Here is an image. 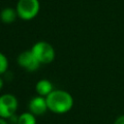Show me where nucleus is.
I'll return each mask as SVG.
<instances>
[{
    "instance_id": "obj_1",
    "label": "nucleus",
    "mask_w": 124,
    "mask_h": 124,
    "mask_svg": "<svg viewBox=\"0 0 124 124\" xmlns=\"http://www.w3.org/2000/svg\"><path fill=\"white\" fill-rule=\"evenodd\" d=\"M46 99L48 109L57 114H63L70 111L74 106L73 96L68 91L62 89H54Z\"/></svg>"
},
{
    "instance_id": "obj_2",
    "label": "nucleus",
    "mask_w": 124,
    "mask_h": 124,
    "mask_svg": "<svg viewBox=\"0 0 124 124\" xmlns=\"http://www.w3.org/2000/svg\"><path fill=\"white\" fill-rule=\"evenodd\" d=\"M30 50L41 64H49L55 58V50L47 42H37Z\"/></svg>"
},
{
    "instance_id": "obj_3",
    "label": "nucleus",
    "mask_w": 124,
    "mask_h": 124,
    "mask_svg": "<svg viewBox=\"0 0 124 124\" xmlns=\"http://www.w3.org/2000/svg\"><path fill=\"white\" fill-rule=\"evenodd\" d=\"M17 16L24 20L34 18L40 10V3L38 0H19L16 5Z\"/></svg>"
},
{
    "instance_id": "obj_4",
    "label": "nucleus",
    "mask_w": 124,
    "mask_h": 124,
    "mask_svg": "<svg viewBox=\"0 0 124 124\" xmlns=\"http://www.w3.org/2000/svg\"><path fill=\"white\" fill-rule=\"evenodd\" d=\"M18 107L17 99L13 94H3L0 96V117L9 119L15 115Z\"/></svg>"
},
{
    "instance_id": "obj_5",
    "label": "nucleus",
    "mask_w": 124,
    "mask_h": 124,
    "mask_svg": "<svg viewBox=\"0 0 124 124\" xmlns=\"http://www.w3.org/2000/svg\"><path fill=\"white\" fill-rule=\"evenodd\" d=\"M17 64L27 72H35L39 69L41 63L37 60L31 50H25L18 54L16 58Z\"/></svg>"
},
{
    "instance_id": "obj_6",
    "label": "nucleus",
    "mask_w": 124,
    "mask_h": 124,
    "mask_svg": "<svg viewBox=\"0 0 124 124\" xmlns=\"http://www.w3.org/2000/svg\"><path fill=\"white\" fill-rule=\"evenodd\" d=\"M28 108H29V111L32 114H34L35 116L43 115L48 109L46 97H42V96H39V95L33 97L29 101Z\"/></svg>"
},
{
    "instance_id": "obj_7",
    "label": "nucleus",
    "mask_w": 124,
    "mask_h": 124,
    "mask_svg": "<svg viewBox=\"0 0 124 124\" xmlns=\"http://www.w3.org/2000/svg\"><path fill=\"white\" fill-rule=\"evenodd\" d=\"M35 89H36V92L38 93V95L42 96V97H46L51 91L54 90L51 81L48 79H46V78L40 79L36 83Z\"/></svg>"
},
{
    "instance_id": "obj_8",
    "label": "nucleus",
    "mask_w": 124,
    "mask_h": 124,
    "mask_svg": "<svg viewBox=\"0 0 124 124\" xmlns=\"http://www.w3.org/2000/svg\"><path fill=\"white\" fill-rule=\"evenodd\" d=\"M17 16V13H16V10L15 9H12V8H5L1 11L0 13V19L2 22L4 23H12L16 20Z\"/></svg>"
},
{
    "instance_id": "obj_9",
    "label": "nucleus",
    "mask_w": 124,
    "mask_h": 124,
    "mask_svg": "<svg viewBox=\"0 0 124 124\" xmlns=\"http://www.w3.org/2000/svg\"><path fill=\"white\" fill-rule=\"evenodd\" d=\"M36 123H37L36 116L32 114L30 111L22 112L21 114L18 115L17 124H36Z\"/></svg>"
},
{
    "instance_id": "obj_10",
    "label": "nucleus",
    "mask_w": 124,
    "mask_h": 124,
    "mask_svg": "<svg viewBox=\"0 0 124 124\" xmlns=\"http://www.w3.org/2000/svg\"><path fill=\"white\" fill-rule=\"evenodd\" d=\"M9 67V61L6 55L2 52H0V76L5 74Z\"/></svg>"
},
{
    "instance_id": "obj_11",
    "label": "nucleus",
    "mask_w": 124,
    "mask_h": 124,
    "mask_svg": "<svg viewBox=\"0 0 124 124\" xmlns=\"http://www.w3.org/2000/svg\"><path fill=\"white\" fill-rule=\"evenodd\" d=\"M113 124H124V115H119L115 119V121H114Z\"/></svg>"
},
{
    "instance_id": "obj_12",
    "label": "nucleus",
    "mask_w": 124,
    "mask_h": 124,
    "mask_svg": "<svg viewBox=\"0 0 124 124\" xmlns=\"http://www.w3.org/2000/svg\"><path fill=\"white\" fill-rule=\"evenodd\" d=\"M0 124H9V122H8L7 119H4V118L0 117Z\"/></svg>"
},
{
    "instance_id": "obj_13",
    "label": "nucleus",
    "mask_w": 124,
    "mask_h": 124,
    "mask_svg": "<svg viewBox=\"0 0 124 124\" xmlns=\"http://www.w3.org/2000/svg\"><path fill=\"white\" fill-rule=\"evenodd\" d=\"M3 85H4V80H3V78H2L1 76H0V91H1V89L3 88Z\"/></svg>"
}]
</instances>
